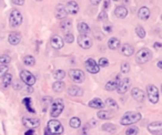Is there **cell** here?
<instances>
[{
	"label": "cell",
	"instance_id": "obj_1",
	"mask_svg": "<svg viewBox=\"0 0 162 135\" xmlns=\"http://www.w3.org/2000/svg\"><path fill=\"white\" fill-rule=\"evenodd\" d=\"M141 120V114L138 112H126L124 113V115L121 117L120 123L122 125H131L135 124L137 122Z\"/></svg>",
	"mask_w": 162,
	"mask_h": 135
},
{
	"label": "cell",
	"instance_id": "obj_2",
	"mask_svg": "<svg viewBox=\"0 0 162 135\" xmlns=\"http://www.w3.org/2000/svg\"><path fill=\"white\" fill-rule=\"evenodd\" d=\"M46 128H47L48 131L53 135H60V134H62V132H63L62 124L57 120H50L49 121Z\"/></svg>",
	"mask_w": 162,
	"mask_h": 135
},
{
	"label": "cell",
	"instance_id": "obj_3",
	"mask_svg": "<svg viewBox=\"0 0 162 135\" xmlns=\"http://www.w3.org/2000/svg\"><path fill=\"white\" fill-rule=\"evenodd\" d=\"M63 108H64V102L61 99H57L52 102L51 104V112H50V115L52 117H58V116L62 113Z\"/></svg>",
	"mask_w": 162,
	"mask_h": 135
},
{
	"label": "cell",
	"instance_id": "obj_4",
	"mask_svg": "<svg viewBox=\"0 0 162 135\" xmlns=\"http://www.w3.org/2000/svg\"><path fill=\"white\" fill-rule=\"evenodd\" d=\"M151 58H152V52H151V50H149L148 48H144V49L139 50L137 55H135V59H137L138 63H140V64L146 63Z\"/></svg>",
	"mask_w": 162,
	"mask_h": 135
},
{
	"label": "cell",
	"instance_id": "obj_5",
	"mask_svg": "<svg viewBox=\"0 0 162 135\" xmlns=\"http://www.w3.org/2000/svg\"><path fill=\"white\" fill-rule=\"evenodd\" d=\"M146 93H148V97L152 104H157L159 101V90L158 88L153 84H149L146 86Z\"/></svg>",
	"mask_w": 162,
	"mask_h": 135
},
{
	"label": "cell",
	"instance_id": "obj_6",
	"mask_svg": "<svg viewBox=\"0 0 162 135\" xmlns=\"http://www.w3.org/2000/svg\"><path fill=\"white\" fill-rule=\"evenodd\" d=\"M9 23L13 28L19 27L20 24L22 23V15H21V12L19 10H17V9L12 10L11 13H10V18H9Z\"/></svg>",
	"mask_w": 162,
	"mask_h": 135
},
{
	"label": "cell",
	"instance_id": "obj_7",
	"mask_svg": "<svg viewBox=\"0 0 162 135\" xmlns=\"http://www.w3.org/2000/svg\"><path fill=\"white\" fill-rule=\"evenodd\" d=\"M20 79H21V81L24 82V84H27L28 86H31L36 83V77L35 75L31 73V72H29L27 70H22L21 72H20Z\"/></svg>",
	"mask_w": 162,
	"mask_h": 135
},
{
	"label": "cell",
	"instance_id": "obj_8",
	"mask_svg": "<svg viewBox=\"0 0 162 135\" xmlns=\"http://www.w3.org/2000/svg\"><path fill=\"white\" fill-rule=\"evenodd\" d=\"M69 77L72 81L75 82V83H82L86 79V75L83 73L81 70L79 69H72L69 71Z\"/></svg>",
	"mask_w": 162,
	"mask_h": 135
},
{
	"label": "cell",
	"instance_id": "obj_9",
	"mask_svg": "<svg viewBox=\"0 0 162 135\" xmlns=\"http://www.w3.org/2000/svg\"><path fill=\"white\" fill-rule=\"evenodd\" d=\"M130 85H131V80L129 77H124V79L119 81V84L115 90H117L118 93H120V94H124V93H126V91L129 90Z\"/></svg>",
	"mask_w": 162,
	"mask_h": 135
},
{
	"label": "cell",
	"instance_id": "obj_10",
	"mask_svg": "<svg viewBox=\"0 0 162 135\" xmlns=\"http://www.w3.org/2000/svg\"><path fill=\"white\" fill-rule=\"evenodd\" d=\"M84 66H86V70H87L88 72H90V73H92V74L98 73L100 71V68L98 66L97 62H95L92 58L88 59L87 61H86V63H84Z\"/></svg>",
	"mask_w": 162,
	"mask_h": 135
},
{
	"label": "cell",
	"instance_id": "obj_11",
	"mask_svg": "<svg viewBox=\"0 0 162 135\" xmlns=\"http://www.w3.org/2000/svg\"><path fill=\"white\" fill-rule=\"evenodd\" d=\"M78 43L83 49H90L92 46V39L87 35H80L78 38Z\"/></svg>",
	"mask_w": 162,
	"mask_h": 135
},
{
	"label": "cell",
	"instance_id": "obj_12",
	"mask_svg": "<svg viewBox=\"0 0 162 135\" xmlns=\"http://www.w3.org/2000/svg\"><path fill=\"white\" fill-rule=\"evenodd\" d=\"M131 95L135 101H138L140 103L144 102V100H146V94H144L142 90L139 89V88H133L132 91H131Z\"/></svg>",
	"mask_w": 162,
	"mask_h": 135
},
{
	"label": "cell",
	"instance_id": "obj_13",
	"mask_svg": "<svg viewBox=\"0 0 162 135\" xmlns=\"http://www.w3.org/2000/svg\"><path fill=\"white\" fill-rule=\"evenodd\" d=\"M148 130L153 135H162V125L161 122H153L148 125Z\"/></svg>",
	"mask_w": 162,
	"mask_h": 135
},
{
	"label": "cell",
	"instance_id": "obj_14",
	"mask_svg": "<svg viewBox=\"0 0 162 135\" xmlns=\"http://www.w3.org/2000/svg\"><path fill=\"white\" fill-rule=\"evenodd\" d=\"M22 123H24V126H27L28 128H37V126H39L40 122L38 119H35V117H24Z\"/></svg>",
	"mask_w": 162,
	"mask_h": 135
},
{
	"label": "cell",
	"instance_id": "obj_15",
	"mask_svg": "<svg viewBox=\"0 0 162 135\" xmlns=\"http://www.w3.org/2000/svg\"><path fill=\"white\" fill-rule=\"evenodd\" d=\"M66 11L67 13H70V15H75L77 12L79 11V6L78 4L75 2V0H72V1H69L67 4H66Z\"/></svg>",
	"mask_w": 162,
	"mask_h": 135
},
{
	"label": "cell",
	"instance_id": "obj_16",
	"mask_svg": "<svg viewBox=\"0 0 162 135\" xmlns=\"http://www.w3.org/2000/svg\"><path fill=\"white\" fill-rule=\"evenodd\" d=\"M67 11H66V8L63 4H58L55 8V18L57 19H66L67 18Z\"/></svg>",
	"mask_w": 162,
	"mask_h": 135
},
{
	"label": "cell",
	"instance_id": "obj_17",
	"mask_svg": "<svg viewBox=\"0 0 162 135\" xmlns=\"http://www.w3.org/2000/svg\"><path fill=\"white\" fill-rule=\"evenodd\" d=\"M88 105L90 106V108H98V110H102L106 105H104V103L102 102V100L101 99H99V97H95V99H92V100L88 103Z\"/></svg>",
	"mask_w": 162,
	"mask_h": 135
},
{
	"label": "cell",
	"instance_id": "obj_18",
	"mask_svg": "<svg viewBox=\"0 0 162 135\" xmlns=\"http://www.w3.org/2000/svg\"><path fill=\"white\" fill-rule=\"evenodd\" d=\"M8 41L12 46H17V44H19L20 41H21V35L18 33V32H11V33L9 35Z\"/></svg>",
	"mask_w": 162,
	"mask_h": 135
},
{
	"label": "cell",
	"instance_id": "obj_19",
	"mask_svg": "<svg viewBox=\"0 0 162 135\" xmlns=\"http://www.w3.org/2000/svg\"><path fill=\"white\" fill-rule=\"evenodd\" d=\"M50 43H51L52 48H55V49H61L63 46V44H64L63 40L60 38L59 35H53L51 38V40H50Z\"/></svg>",
	"mask_w": 162,
	"mask_h": 135
},
{
	"label": "cell",
	"instance_id": "obj_20",
	"mask_svg": "<svg viewBox=\"0 0 162 135\" xmlns=\"http://www.w3.org/2000/svg\"><path fill=\"white\" fill-rule=\"evenodd\" d=\"M68 93L71 97H81L83 94V91L81 88L77 86V85H71V86L68 88Z\"/></svg>",
	"mask_w": 162,
	"mask_h": 135
},
{
	"label": "cell",
	"instance_id": "obj_21",
	"mask_svg": "<svg viewBox=\"0 0 162 135\" xmlns=\"http://www.w3.org/2000/svg\"><path fill=\"white\" fill-rule=\"evenodd\" d=\"M115 17H118L120 19H123L128 15V9L126 7H123V6H118L115 10Z\"/></svg>",
	"mask_w": 162,
	"mask_h": 135
},
{
	"label": "cell",
	"instance_id": "obj_22",
	"mask_svg": "<svg viewBox=\"0 0 162 135\" xmlns=\"http://www.w3.org/2000/svg\"><path fill=\"white\" fill-rule=\"evenodd\" d=\"M119 81H120V77L117 75V77H115V80H111V81L107 82V84H106V86H104V89L107 90V91H115V90L117 89L118 84H119Z\"/></svg>",
	"mask_w": 162,
	"mask_h": 135
},
{
	"label": "cell",
	"instance_id": "obj_23",
	"mask_svg": "<svg viewBox=\"0 0 162 135\" xmlns=\"http://www.w3.org/2000/svg\"><path fill=\"white\" fill-rule=\"evenodd\" d=\"M138 17L141 20H144V21L149 19V17H150V10H149V8H146V7L140 8L138 11Z\"/></svg>",
	"mask_w": 162,
	"mask_h": 135
},
{
	"label": "cell",
	"instance_id": "obj_24",
	"mask_svg": "<svg viewBox=\"0 0 162 135\" xmlns=\"http://www.w3.org/2000/svg\"><path fill=\"white\" fill-rule=\"evenodd\" d=\"M121 53L124 55V57H131L132 54L135 53V49H133V46H131V44H124L122 46V49H121Z\"/></svg>",
	"mask_w": 162,
	"mask_h": 135
},
{
	"label": "cell",
	"instance_id": "obj_25",
	"mask_svg": "<svg viewBox=\"0 0 162 135\" xmlns=\"http://www.w3.org/2000/svg\"><path fill=\"white\" fill-rule=\"evenodd\" d=\"M78 31L80 32V35H87L90 32V27L86 22H79L78 23Z\"/></svg>",
	"mask_w": 162,
	"mask_h": 135
},
{
	"label": "cell",
	"instance_id": "obj_26",
	"mask_svg": "<svg viewBox=\"0 0 162 135\" xmlns=\"http://www.w3.org/2000/svg\"><path fill=\"white\" fill-rule=\"evenodd\" d=\"M108 46H109V49H111V50L118 49L119 46H120V40L117 38L109 39V41H108Z\"/></svg>",
	"mask_w": 162,
	"mask_h": 135
},
{
	"label": "cell",
	"instance_id": "obj_27",
	"mask_svg": "<svg viewBox=\"0 0 162 135\" xmlns=\"http://www.w3.org/2000/svg\"><path fill=\"white\" fill-rule=\"evenodd\" d=\"M12 83V75L10 73H6L2 77V86L4 89H7L9 85H11Z\"/></svg>",
	"mask_w": 162,
	"mask_h": 135
},
{
	"label": "cell",
	"instance_id": "obj_28",
	"mask_svg": "<svg viewBox=\"0 0 162 135\" xmlns=\"http://www.w3.org/2000/svg\"><path fill=\"white\" fill-rule=\"evenodd\" d=\"M97 116L99 117L100 120H109L112 117V113H110L109 111H103V110H100L99 112L97 113Z\"/></svg>",
	"mask_w": 162,
	"mask_h": 135
},
{
	"label": "cell",
	"instance_id": "obj_29",
	"mask_svg": "<svg viewBox=\"0 0 162 135\" xmlns=\"http://www.w3.org/2000/svg\"><path fill=\"white\" fill-rule=\"evenodd\" d=\"M52 89L57 93L62 92L63 90H64V83H63L62 81H55V83H53V85H52Z\"/></svg>",
	"mask_w": 162,
	"mask_h": 135
},
{
	"label": "cell",
	"instance_id": "obj_30",
	"mask_svg": "<svg viewBox=\"0 0 162 135\" xmlns=\"http://www.w3.org/2000/svg\"><path fill=\"white\" fill-rule=\"evenodd\" d=\"M24 63L28 66H33L36 64V59L32 55H26L24 58Z\"/></svg>",
	"mask_w": 162,
	"mask_h": 135
},
{
	"label": "cell",
	"instance_id": "obj_31",
	"mask_svg": "<svg viewBox=\"0 0 162 135\" xmlns=\"http://www.w3.org/2000/svg\"><path fill=\"white\" fill-rule=\"evenodd\" d=\"M64 77H66V72L63 70H55L53 72V77L57 81H61L62 79H64Z\"/></svg>",
	"mask_w": 162,
	"mask_h": 135
},
{
	"label": "cell",
	"instance_id": "obj_32",
	"mask_svg": "<svg viewBox=\"0 0 162 135\" xmlns=\"http://www.w3.org/2000/svg\"><path fill=\"white\" fill-rule=\"evenodd\" d=\"M69 125L72 128H78L81 126V121H80L79 117H72L71 120L69 121Z\"/></svg>",
	"mask_w": 162,
	"mask_h": 135
},
{
	"label": "cell",
	"instance_id": "obj_33",
	"mask_svg": "<svg viewBox=\"0 0 162 135\" xmlns=\"http://www.w3.org/2000/svg\"><path fill=\"white\" fill-rule=\"evenodd\" d=\"M61 29L64 30V32H71V21L70 20H66L63 22H61Z\"/></svg>",
	"mask_w": 162,
	"mask_h": 135
},
{
	"label": "cell",
	"instance_id": "obj_34",
	"mask_svg": "<svg viewBox=\"0 0 162 135\" xmlns=\"http://www.w3.org/2000/svg\"><path fill=\"white\" fill-rule=\"evenodd\" d=\"M117 128H115L113 124H110V123H106L102 125V131L104 132H109V133H113L115 132Z\"/></svg>",
	"mask_w": 162,
	"mask_h": 135
},
{
	"label": "cell",
	"instance_id": "obj_35",
	"mask_svg": "<svg viewBox=\"0 0 162 135\" xmlns=\"http://www.w3.org/2000/svg\"><path fill=\"white\" fill-rule=\"evenodd\" d=\"M24 104L26 105V108H27L29 112L35 113V110L32 108V104H31V99L30 97H24Z\"/></svg>",
	"mask_w": 162,
	"mask_h": 135
},
{
	"label": "cell",
	"instance_id": "obj_36",
	"mask_svg": "<svg viewBox=\"0 0 162 135\" xmlns=\"http://www.w3.org/2000/svg\"><path fill=\"white\" fill-rule=\"evenodd\" d=\"M107 106H109L110 108H112V110H115V111H117L118 110V104H117V102H115V100H112V99H107L106 100V104Z\"/></svg>",
	"mask_w": 162,
	"mask_h": 135
},
{
	"label": "cell",
	"instance_id": "obj_37",
	"mask_svg": "<svg viewBox=\"0 0 162 135\" xmlns=\"http://www.w3.org/2000/svg\"><path fill=\"white\" fill-rule=\"evenodd\" d=\"M11 62V58L7 55V54H2V55H0V63H1V66H7Z\"/></svg>",
	"mask_w": 162,
	"mask_h": 135
},
{
	"label": "cell",
	"instance_id": "obj_38",
	"mask_svg": "<svg viewBox=\"0 0 162 135\" xmlns=\"http://www.w3.org/2000/svg\"><path fill=\"white\" fill-rule=\"evenodd\" d=\"M126 135H138L139 134V128L137 126H131V128H126Z\"/></svg>",
	"mask_w": 162,
	"mask_h": 135
},
{
	"label": "cell",
	"instance_id": "obj_39",
	"mask_svg": "<svg viewBox=\"0 0 162 135\" xmlns=\"http://www.w3.org/2000/svg\"><path fill=\"white\" fill-rule=\"evenodd\" d=\"M135 33L138 35L139 38H141V39H143L146 37V30H144L142 27H140V26L135 28Z\"/></svg>",
	"mask_w": 162,
	"mask_h": 135
},
{
	"label": "cell",
	"instance_id": "obj_40",
	"mask_svg": "<svg viewBox=\"0 0 162 135\" xmlns=\"http://www.w3.org/2000/svg\"><path fill=\"white\" fill-rule=\"evenodd\" d=\"M73 40H75V35H73L72 32H67V33L64 35V41L67 43H72Z\"/></svg>",
	"mask_w": 162,
	"mask_h": 135
},
{
	"label": "cell",
	"instance_id": "obj_41",
	"mask_svg": "<svg viewBox=\"0 0 162 135\" xmlns=\"http://www.w3.org/2000/svg\"><path fill=\"white\" fill-rule=\"evenodd\" d=\"M97 64H98V66H99V68H104V66H109V60H108V59H106V58H100Z\"/></svg>",
	"mask_w": 162,
	"mask_h": 135
},
{
	"label": "cell",
	"instance_id": "obj_42",
	"mask_svg": "<svg viewBox=\"0 0 162 135\" xmlns=\"http://www.w3.org/2000/svg\"><path fill=\"white\" fill-rule=\"evenodd\" d=\"M130 71V64L128 62H123L121 64V72L122 73H128Z\"/></svg>",
	"mask_w": 162,
	"mask_h": 135
},
{
	"label": "cell",
	"instance_id": "obj_43",
	"mask_svg": "<svg viewBox=\"0 0 162 135\" xmlns=\"http://www.w3.org/2000/svg\"><path fill=\"white\" fill-rule=\"evenodd\" d=\"M24 85L22 84V83H20L19 81H17L13 83V89L17 90V91H19V90H24Z\"/></svg>",
	"mask_w": 162,
	"mask_h": 135
},
{
	"label": "cell",
	"instance_id": "obj_44",
	"mask_svg": "<svg viewBox=\"0 0 162 135\" xmlns=\"http://www.w3.org/2000/svg\"><path fill=\"white\" fill-rule=\"evenodd\" d=\"M7 72H8V66H0V77H4Z\"/></svg>",
	"mask_w": 162,
	"mask_h": 135
},
{
	"label": "cell",
	"instance_id": "obj_45",
	"mask_svg": "<svg viewBox=\"0 0 162 135\" xmlns=\"http://www.w3.org/2000/svg\"><path fill=\"white\" fill-rule=\"evenodd\" d=\"M108 18V15L106 11H101L99 13V15H98V19L99 20H102V21H104V20H107Z\"/></svg>",
	"mask_w": 162,
	"mask_h": 135
},
{
	"label": "cell",
	"instance_id": "obj_46",
	"mask_svg": "<svg viewBox=\"0 0 162 135\" xmlns=\"http://www.w3.org/2000/svg\"><path fill=\"white\" fill-rule=\"evenodd\" d=\"M12 4H17V6H22L24 4V0H11Z\"/></svg>",
	"mask_w": 162,
	"mask_h": 135
},
{
	"label": "cell",
	"instance_id": "obj_47",
	"mask_svg": "<svg viewBox=\"0 0 162 135\" xmlns=\"http://www.w3.org/2000/svg\"><path fill=\"white\" fill-rule=\"evenodd\" d=\"M109 6H110V0H106V1H104V6H103V8H104V9H108Z\"/></svg>",
	"mask_w": 162,
	"mask_h": 135
},
{
	"label": "cell",
	"instance_id": "obj_48",
	"mask_svg": "<svg viewBox=\"0 0 162 135\" xmlns=\"http://www.w3.org/2000/svg\"><path fill=\"white\" fill-rule=\"evenodd\" d=\"M100 1H101V0H90L91 4H95V6H97V4H100Z\"/></svg>",
	"mask_w": 162,
	"mask_h": 135
},
{
	"label": "cell",
	"instance_id": "obj_49",
	"mask_svg": "<svg viewBox=\"0 0 162 135\" xmlns=\"http://www.w3.org/2000/svg\"><path fill=\"white\" fill-rule=\"evenodd\" d=\"M26 135H35V131H32V130H28L26 132Z\"/></svg>",
	"mask_w": 162,
	"mask_h": 135
},
{
	"label": "cell",
	"instance_id": "obj_50",
	"mask_svg": "<svg viewBox=\"0 0 162 135\" xmlns=\"http://www.w3.org/2000/svg\"><path fill=\"white\" fill-rule=\"evenodd\" d=\"M103 28H104V30L107 31V32H111V27H110V26H109V27H108V26H104Z\"/></svg>",
	"mask_w": 162,
	"mask_h": 135
},
{
	"label": "cell",
	"instance_id": "obj_51",
	"mask_svg": "<svg viewBox=\"0 0 162 135\" xmlns=\"http://www.w3.org/2000/svg\"><path fill=\"white\" fill-rule=\"evenodd\" d=\"M154 46H155V48H157V49H159V48H161V43L155 42V43H154Z\"/></svg>",
	"mask_w": 162,
	"mask_h": 135
},
{
	"label": "cell",
	"instance_id": "obj_52",
	"mask_svg": "<svg viewBox=\"0 0 162 135\" xmlns=\"http://www.w3.org/2000/svg\"><path fill=\"white\" fill-rule=\"evenodd\" d=\"M44 135H53V134H51V133H50V132H49L47 128H46V130H44Z\"/></svg>",
	"mask_w": 162,
	"mask_h": 135
},
{
	"label": "cell",
	"instance_id": "obj_53",
	"mask_svg": "<svg viewBox=\"0 0 162 135\" xmlns=\"http://www.w3.org/2000/svg\"><path fill=\"white\" fill-rule=\"evenodd\" d=\"M158 68H159V69H161V68H162V62L161 61L158 62Z\"/></svg>",
	"mask_w": 162,
	"mask_h": 135
},
{
	"label": "cell",
	"instance_id": "obj_54",
	"mask_svg": "<svg viewBox=\"0 0 162 135\" xmlns=\"http://www.w3.org/2000/svg\"><path fill=\"white\" fill-rule=\"evenodd\" d=\"M113 1H120V0H113Z\"/></svg>",
	"mask_w": 162,
	"mask_h": 135
},
{
	"label": "cell",
	"instance_id": "obj_55",
	"mask_svg": "<svg viewBox=\"0 0 162 135\" xmlns=\"http://www.w3.org/2000/svg\"><path fill=\"white\" fill-rule=\"evenodd\" d=\"M82 135H87V134H86V133H84V134H82Z\"/></svg>",
	"mask_w": 162,
	"mask_h": 135
}]
</instances>
